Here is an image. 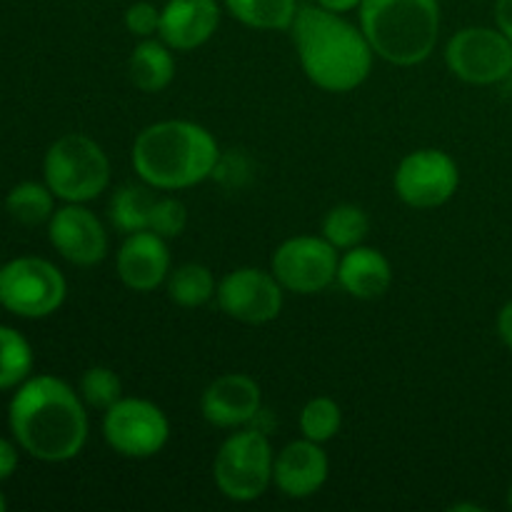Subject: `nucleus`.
<instances>
[{"mask_svg":"<svg viewBox=\"0 0 512 512\" xmlns=\"http://www.w3.org/2000/svg\"><path fill=\"white\" fill-rule=\"evenodd\" d=\"M5 508H8V500H5V495L0 493V512H3Z\"/></svg>","mask_w":512,"mask_h":512,"instance_id":"obj_34","label":"nucleus"},{"mask_svg":"<svg viewBox=\"0 0 512 512\" xmlns=\"http://www.w3.org/2000/svg\"><path fill=\"white\" fill-rule=\"evenodd\" d=\"M165 285H168V298L180 308H200L218 293V280L213 270L200 263H185L170 270Z\"/></svg>","mask_w":512,"mask_h":512,"instance_id":"obj_22","label":"nucleus"},{"mask_svg":"<svg viewBox=\"0 0 512 512\" xmlns=\"http://www.w3.org/2000/svg\"><path fill=\"white\" fill-rule=\"evenodd\" d=\"M18 443H10L8 438H0V480H8L18 470Z\"/></svg>","mask_w":512,"mask_h":512,"instance_id":"obj_30","label":"nucleus"},{"mask_svg":"<svg viewBox=\"0 0 512 512\" xmlns=\"http://www.w3.org/2000/svg\"><path fill=\"white\" fill-rule=\"evenodd\" d=\"M238 23L253 30H290L298 15V0H223Z\"/></svg>","mask_w":512,"mask_h":512,"instance_id":"obj_20","label":"nucleus"},{"mask_svg":"<svg viewBox=\"0 0 512 512\" xmlns=\"http://www.w3.org/2000/svg\"><path fill=\"white\" fill-rule=\"evenodd\" d=\"M130 163L145 185L175 193L208 180L220 163V148L205 125L193 120H158L138 133Z\"/></svg>","mask_w":512,"mask_h":512,"instance_id":"obj_3","label":"nucleus"},{"mask_svg":"<svg viewBox=\"0 0 512 512\" xmlns=\"http://www.w3.org/2000/svg\"><path fill=\"white\" fill-rule=\"evenodd\" d=\"M220 15L218 0H165L158 38L178 53H188L218 33Z\"/></svg>","mask_w":512,"mask_h":512,"instance_id":"obj_17","label":"nucleus"},{"mask_svg":"<svg viewBox=\"0 0 512 512\" xmlns=\"http://www.w3.org/2000/svg\"><path fill=\"white\" fill-rule=\"evenodd\" d=\"M508 508L512 510V485H510V490H508Z\"/></svg>","mask_w":512,"mask_h":512,"instance_id":"obj_35","label":"nucleus"},{"mask_svg":"<svg viewBox=\"0 0 512 512\" xmlns=\"http://www.w3.org/2000/svg\"><path fill=\"white\" fill-rule=\"evenodd\" d=\"M33 348L15 328L0 325V390H15L33 373Z\"/></svg>","mask_w":512,"mask_h":512,"instance_id":"obj_25","label":"nucleus"},{"mask_svg":"<svg viewBox=\"0 0 512 512\" xmlns=\"http://www.w3.org/2000/svg\"><path fill=\"white\" fill-rule=\"evenodd\" d=\"M15 443L40 463H68L83 453L90 423L78 390L55 375H30L8 405Z\"/></svg>","mask_w":512,"mask_h":512,"instance_id":"obj_1","label":"nucleus"},{"mask_svg":"<svg viewBox=\"0 0 512 512\" xmlns=\"http://www.w3.org/2000/svg\"><path fill=\"white\" fill-rule=\"evenodd\" d=\"M505 83H512V73H510V78H508V80H505Z\"/></svg>","mask_w":512,"mask_h":512,"instance_id":"obj_36","label":"nucleus"},{"mask_svg":"<svg viewBox=\"0 0 512 512\" xmlns=\"http://www.w3.org/2000/svg\"><path fill=\"white\" fill-rule=\"evenodd\" d=\"M330 475V460L323 445L313 440H293L275 453L273 485L290 500L313 498Z\"/></svg>","mask_w":512,"mask_h":512,"instance_id":"obj_16","label":"nucleus"},{"mask_svg":"<svg viewBox=\"0 0 512 512\" xmlns=\"http://www.w3.org/2000/svg\"><path fill=\"white\" fill-rule=\"evenodd\" d=\"M48 240L60 258L78 268H93L108 255V233L85 203H65L48 220Z\"/></svg>","mask_w":512,"mask_h":512,"instance_id":"obj_13","label":"nucleus"},{"mask_svg":"<svg viewBox=\"0 0 512 512\" xmlns=\"http://www.w3.org/2000/svg\"><path fill=\"white\" fill-rule=\"evenodd\" d=\"M263 410V388L245 373H223L200 395V413L213 428H248Z\"/></svg>","mask_w":512,"mask_h":512,"instance_id":"obj_14","label":"nucleus"},{"mask_svg":"<svg viewBox=\"0 0 512 512\" xmlns=\"http://www.w3.org/2000/svg\"><path fill=\"white\" fill-rule=\"evenodd\" d=\"M68 298L65 275L50 260L25 255L0 265V305L18 318L40 320L58 313Z\"/></svg>","mask_w":512,"mask_h":512,"instance_id":"obj_7","label":"nucleus"},{"mask_svg":"<svg viewBox=\"0 0 512 512\" xmlns=\"http://www.w3.org/2000/svg\"><path fill=\"white\" fill-rule=\"evenodd\" d=\"M445 65L463 83H505L512 73V40L498 25H470L448 40Z\"/></svg>","mask_w":512,"mask_h":512,"instance_id":"obj_9","label":"nucleus"},{"mask_svg":"<svg viewBox=\"0 0 512 512\" xmlns=\"http://www.w3.org/2000/svg\"><path fill=\"white\" fill-rule=\"evenodd\" d=\"M320 8L325 10H333V13H350V10H358L363 0H315Z\"/></svg>","mask_w":512,"mask_h":512,"instance_id":"obj_33","label":"nucleus"},{"mask_svg":"<svg viewBox=\"0 0 512 512\" xmlns=\"http://www.w3.org/2000/svg\"><path fill=\"white\" fill-rule=\"evenodd\" d=\"M218 308L245 325L273 323L283 313L285 288L273 270L235 268L218 283Z\"/></svg>","mask_w":512,"mask_h":512,"instance_id":"obj_12","label":"nucleus"},{"mask_svg":"<svg viewBox=\"0 0 512 512\" xmlns=\"http://www.w3.org/2000/svg\"><path fill=\"white\" fill-rule=\"evenodd\" d=\"M175 50L160 38L138 40L128 58V78L140 93H163L175 80Z\"/></svg>","mask_w":512,"mask_h":512,"instance_id":"obj_19","label":"nucleus"},{"mask_svg":"<svg viewBox=\"0 0 512 512\" xmlns=\"http://www.w3.org/2000/svg\"><path fill=\"white\" fill-rule=\"evenodd\" d=\"M160 18H163V8H158L150 0H135L128 5L123 15L125 30L135 35L138 40L158 38L160 35Z\"/></svg>","mask_w":512,"mask_h":512,"instance_id":"obj_29","label":"nucleus"},{"mask_svg":"<svg viewBox=\"0 0 512 512\" xmlns=\"http://www.w3.org/2000/svg\"><path fill=\"white\" fill-rule=\"evenodd\" d=\"M43 180L63 203H90L108 190L110 160L90 135H60L43 158Z\"/></svg>","mask_w":512,"mask_h":512,"instance_id":"obj_5","label":"nucleus"},{"mask_svg":"<svg viewBox=\"0 0 512 512\" xmlns=\"http://www.w3.org/2000/svg\"><path fill=\"white\" fill-rule=\"evenodd\" d=\"M360 28L375 55L410 68L433 55L440 38V0H363Z\"/></svg>","mask_w":512,"mask_h":512,"instance_id":"obj_4","label":"nucleus"},{"mask_svg":"<svg viewBox=\"0 0 512 512\" xmlns=\"http://www.w3.org/2000/svg\"><path fill=\"white\" fill-rule=\"evenodd\" d=\"M495 25L512 40V0H495Z\"/></svg>","mask_w":512,"mask_h":512,"instance_id":"obj_32","label":"nucleus"},{"mask_svg":"<svg viewBox=\"0 0 512 512\" xmlns=\"http://www.w3.org/2000/svg\"><path fill=\"white\" fill-rule=\"evenodd\" d=\"M155 195L150 193V185H123L113 193L108 205V218L115 230L123 235L138 233L150 228V213H153Z\"/></svg>","mask_w":512,"mask_h":512,"instance_id":"obj_21","label":"nucleus"},{"mask_svg":"<svg viewBox=\"0 0 512 512\" xmlns=\"http://www.w3.org/2000/svg\"><path fill=\"white\" fill-rule=\"evenodd\" d=\"M395 195L415 210L448 203L460 188V168L445 150L420 148L405 155L393 175Z\"/></svg>","mask_w":512,"mask_h":512,"instance_id":"obj_11","label":"nucleus"},{"mask_svg":"<svg viewBox=\"0 0 512 512\" xmlns=\"http://www.w3.org/2000/svg\"><path fill=\"white\" fill-rule=\"evenodd\" d=\"M80 398L88 408L95 410H108L110 405L118 403L123 398V380L115 373L113 368H105V365H93L83 373L80 378Z\"/></svg>","mask_w":512,"mask_h":512,"instance_id":"obj_27","label":"nucleus"},{"mask_svg":"<svg viewBox=\"0 0 512 512\" xmlns=\"http://www.w3.org/2000/svg\"><path fill=\"white\" fill-rule=\"evenodd\" d=\"M290 35L303 73L325 93H350L373 70V45L363 28L343 13L325 10L318 3L300 5Z\"/></svg>","mask_w":512,"mask_h":512,"instance_id":"obj_2","label":"nucleus"},{"mask_svg":"<svg viewBox=\"0 0 512 512\" xmlns=\"http://www.w3.org/2000/svg\"><path fill=\"white\" fill-rule=\"evenodd\" d=\"M55 195L53 190L43 183H35V180H23L15 188H10V193L5 195V210H8L10 218L20 225H43L53 218L55 213Z\"/></svg>","mask_w":512,"mask_h":512,"instance_id":"obj_23","label":"nucleus"},{"mask_svg":"<svg viewBox=\"0 0 512 512\" xmlns=\"http://www.w3.org/2000/svg\"><path fill=\"white\" fill-rule=\"evenodd\" d=\"M335 283L358 300H378L393 285V265L370 245H355V248L343 250L338 263V280Z\"/></svg>","mask_w":512,"mask_h":512,"instance_id":"obj_18","label":"nucleus"},{"mask_svg":"<svg viewBox=\"0 0 512 512\" xmlns=\"http://www.w3.org/2000/svg\"><path fill=\"white\" fill-rule=\"evenodd\" d=\"M275 450L258 428H238L223 440L213 460V483L233 503H253L273 485Z\"/></svg>","mask_w":512,"mask_h":512,"instance_id":"obj_6","label":"nucleus"},{"mask_svg":"<svg viewBox=\"0 0 512 512\" xmlns=\"http://www.w3.org/2000/svg\"><path fill=\"white\" fill-rule=\"evenodd\" d=\"M185 225H188V208H185L183 200L173 198V195L155 198L148 230L158 233L160 238L170 240V238H178V235L185 230Z\"/></svg>","mask_w":512,"mask_h":512,"instance_id":"obj_28","label":"nucleus"},{"mask_svg":"<svg viewBox=\"0 0 512 512\" xmlns=\"http://www.w3.org/2000/svg\"><path fill=\"white\" fill-rule=\"evenodd\" d=\"M103 438L120 458L148 460L168 445L170 420L153 400L120 398L103 413Z\"/></svg>","mask_w":512,"mask_h":512,"instance_id":"obj_8","label":"nucleus"},{"mask_svg":"<svg viewBox=\"0 0 512 512\" xmlns=\"http://www.w3.org/2000/svg\"><path fill=\"white\" fill-rule=\"evenodd\" d=\"M323 238L328 240L333 248L343 250L363 245L370 233V218L363 208L353 203H340L330 208L323 218V228H320Z\"/></svg>","mask_w":512,"mask_h":512,"instance_id":"obj_24","label":"nucleus"},{"mask_svg":"<svg viewBox=\"0 0 512 512\" xmlns=\"http://www.w3.org/2000/svg\"><path fill=\"white\" fill-rule=\"evenodd\" d=\"M340 250L323 235H295L275 248L270 270L288 293L315 295L338 280Z\"/></svg>","mask_w":512,"mask_h":512,"instance_id":"obj_10","label":"nucleus"},{"mask_svg":"<svg viewBox=\"0 0 512 512\" xmlns=\"http://www.w3.org/2000/svg\"><path fill=\"white\" fill-rule=\"evenodd\" d=\"M340 425H343V410H340L338 400H333L330 395H318L300 410V433L313 443L325 445L328 440H333L340 433Z\"/></svg>","mask_w":512,"mask_h":512,"instance_id":"obj_26","label":"nucleus"},{"mask_svg":"<svg viewBox=\"0 0 512 512\" xmlns=\"http://www.w3.org/2000/svg\"><path fill=\"white\" fill-rule=\"evenodd\" d=\"M495 328H498V335L505 343V348L512 350V300H508V303L500 308L498 320H495Z\"/></svg>","mask_w":512,"mask_h":512,"instance_id":"obj_31","label":"nucleus"},{"mask_svg":"<svg viewBox=\"0 0 512 512\" xmlns=\"http://www.w3.org/2000/svg\"><path fill=\"white\" fill-rule=\"evenodd\" d=\"M115 270L125 288L133 293H153L170 275L168 240L153 230H138L125 235L115 258Z\"/></svg>","mask_w":512,"mask_h":512,"instance_id":"obj_15","label":"nucleus"}]
</instances>
